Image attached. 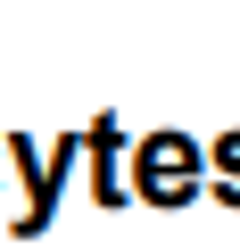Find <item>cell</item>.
I'll use <instances>...</instances> for the list:
<instances>
[{
  "label": "cell",
  "mask_w": 240,
  "mask_h": 248,
  "mask_svg": "<svg viewBox=\"0 0 240 248\" xmlns=\"http://www.w3.org/2000/svg\"><path fill=\"white\" fill-rule=\"evenodd\" d=\"M83 166H91V199H99V207H125V199H133V182H125V124H116V116H91Z\"/></svg>",
  "instance_id": "cell-2"
},
{
  "label": "cell",
  "mask_w": 240,
  "mask_h": 248,
  "mask_svg": "<svg viewBox=\"0 0 240 248\" xmlns=\"http://www.w3.org/2000/svg\"><path fill=\"white\" fill-rule=\"evenodd\" d=\"M149 207H191L199 199V182H207V149L191 141V133H141V149H133V174H125Z\"/></svg>",
  "instance_id": "cell-1"
},
{
  "label": "cell",
  "mask_w": 240,
  "mask_h": 248,
  "mask_svg": "<svg viewBox=\"0 0 240 248\" xmlns=\"http://www.w3.org/2000/svg\"><path fill=\"white\" fill-rule=\"evenodd\" d=\"M207 166H215V174H240V133H224V141L207 149Z\"/></svg>",
  "instance_id": "cell-3"
},
{
  "label": "cell",
  "mask_w": 240,
  "mask_h": 248,
  "mask_svg": "<svg viewBox=\"0 0 240 248\" xmlns=\"http://www.w3.org/2000/svg\"><path fill=\"white\" fill-rule=\"evenodd\" d=\"M215 199H224V207H240V174H215Z\"/></svg>",
  "instance_id": "cell-4"
},
{
  "label": "cell",
  "mask_w": 240,
  "mask_h": 248,
  "mask_svg": "<svg viewBox=\"0 0 240 248\" xmlns=\"http://www.w3.org/2000/svg\"><path fill=\"white\" fill-rule=\"evenodd\" d=\"M0 174H9V157H0Z\"/></svg>",
  "instance_id": "cell-5"
}]
</instances>
